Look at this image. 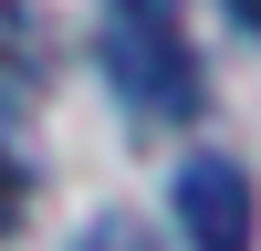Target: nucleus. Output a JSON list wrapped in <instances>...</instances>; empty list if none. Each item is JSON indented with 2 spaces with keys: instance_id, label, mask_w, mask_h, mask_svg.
I'll return each instance as SVG.
<instances>
[{
  "instance_id": "39448f33",
  "label": "nucleus",
  "mask_w": 261,
  "mask_h": 251,
  "mask_svg": "<svg viewBox=\"0 0 261 251\" xmlns=\"http://www.w3.org/2000/svg\"><path fill=\"white\" fill-rule=\"evenodd\" d=\"M146 11H178V0H146Z\"/></svg>"
},
{
  "instance_id": "7ed1b4c3",
  "label": "nucleus",
  "mask_w": 261,
  "mask_h": 251,
  "mask_svg": "<svg viewBox=\"0 0 261 251\" xmlns=\"http://www.w3.org/2000/svg\"><path fill=\"white\" fill-rule=\"evenodd\" d=\"M73 251H157V241H146V230L136 220H94V230H84V241Z\"/></svg>"
},
{
  "instance_id": "20e7f679",
  "label": "nucleus",
  "mask_w": 261,
  "mask_h": 251,
  "mask_svg": "<svg viewBox=\"0 0 261 251\" xmlns=\"http://www.w3.org/2000/svg\"><path fill=\"white\" fill-rule=\"evenodd\" d=\"M230 11H241V21H261V0H230Z\"/></svg>"
},
{
  "instance_id": "f03ea898",
  "label": "nucleus",
  "mask_w": 261,
  "mask_h": 251,
  "mask_svg": "<svg viewBox=\"0 0 261 251\" xmlns=\"http://www.w3.org/2000/svg\"><path fill=\"white\" fill-rule=\"evenodd\" d=\"M178 230H188V251H251V230H261L251 167L241 157H188L178 167Z\"/></svg>"
},
{
  "instance_id": "f257e3e1",
  "label": "nucleus",
  "mask_w": 261,
  "mask_h": 251,
  "mask_svg": "<svg viewBox=\"0 0 261 251\" xmlns=\"http://www.w3.org/2000/svg\"><path fill=\"white\" fill-rule=\"evenodd\" d=\"M105 73L125 84L136 115H199V63H188V32L146 0H115L105 11Z\"/></svg>"
}]
</instances>
